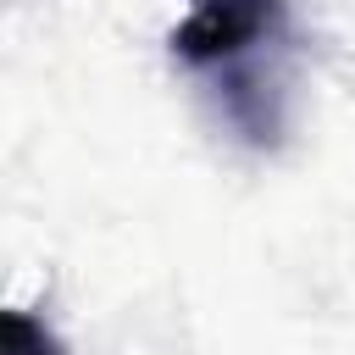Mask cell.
Masks as SVG:
<instances>
[{
	"mask_svg": "<svg viewBox=\"0 0 355 355\" xmlns=\"http://www.w3.org/2000/svg\"><path fill=\"white\" fill-rule=\"evenodd\" d=\"M6 355H67V349H61V338H55L39 316L6 311Z\"/></svg>",
	"mask_w": 355,
	"mask_h": 355,
	"instance_id": "7a4b0ae2",
	"label": "cell"
},
{
	"mask_svg": "<svg viewBox=\"0 0 355 355\" xmlns=\"http://www.w3.org/2000/svg\"><path fill=\"white\" fill-rule=\"evenodd\" d=\"M283 28V0H194L172 28V55L189 67H222L266 44Z\"/></svg>",
	"mask_w": 355,
	"mask_h": 355,
	"instance_id": "6da1fadb",
	"label": "cell"
}]
</instances>
